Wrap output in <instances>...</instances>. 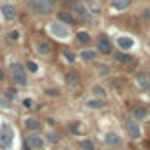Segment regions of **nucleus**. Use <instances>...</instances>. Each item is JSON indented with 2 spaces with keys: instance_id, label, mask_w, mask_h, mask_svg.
Returning <instances> with one entry per match:
<instances>
[{
  "instance_id": "29",
  "label": "nucleus",
  "mask_w": 150,
  "mask_h": 150,
  "mask_svg": "<svg viewBox=\"0 0 150 150\" xmlns=\"http://www.w3.org/2000/svg\"><path fill=\"white\" fill-rule=\"evenodd\" d=\"M23 64H25V67H27L28 74H39V72H41V64H39L37 60L28 58V60H25Z\"/></svg>"
},
{
  "instance_id": "18",
  "label": "nucleus",
  "mask_w": 150,
  "mask_h": 150,
  "mask_svg": "<svg viewBox=\"0 0 150 150\" xmlns=\"http://www.w3.org/2000/svg\"><path fill=\"white\" fill-rule=\"evenodd\" d=\"M64 83L69 87V88H78L81 85V76L78 71H67L64 72Z\"/></svg>"
},
{
  "instance_id": "10",
  "label": "nucleus",
  "mask_w": 150,
  "mask_h": 150,
  "mask_svg": "<svg viewBox=\"0 0 150 150\" xmlns=\"http://www.w3.org/2000/svg\"><path fill=\"white\" fill-rule=\"evenodd\" d=\"M21 127L27 132H42V129L46 125H44V118H41L35 113H28V115L21 117Z\"/></svg>"
},
{
  "instance_id": "21",
  "label": "nucleus",
  "mask_w": 150,
  "mask_h": 150,
  "mask_svg": "<svg viewBox=\"0 0 150 150\" xmlns=\"http://www.w3.org/2000/svg\"><path fill=\"white\" fill-rule=\"evenodd\" d=\"M90 96H92V97H99V99L108 101V97H110V90L106 88V85L96 81V83L90 85Z\"/></svg>"
},
{
  "instance_id": "7",
  "label": "nucleus",
  "mask_w": 150,
  "mask_h": 150,
  "mask_svg": "<svg viewBox=\"0 0 150 150\" xmlns=\"http://www.w3.org/2000/svg\"><path fill=\"white\" fill-rule=\"evenodd\" d=\"M103 145L110 150H122L125 146V134L117 129L106 131L103 134Z\"/></svg>"
},
{
  "instance_id": "40",
  "label": "nucleus",
  "mask_w": 150,
  "mask_h": 150,
  "mask_svg": "<svg viewBox=\"0 0 150 150\" xmlns=\"http://www.w3.org/2000/svg\"><path fill=\"white\" fill-rule=\"evenodd\" d=\"M122 150H125V148H122Z\"/></svg>"
},
{
  "instance_id": "25",
  "label": "nucleus",
  "mask_w": 150,
  "mask_h": 150,
  "mask_svg": "<svg viewBox=\"0 0 150 150\" xmlns=\"http://www.w3.org/2000/svg\"><path fill=\"white\" fill-rule=\"evenodd\" d=\"M65 129H67V132L71 134V136H81V122L80 120H67L65 122Z\"/></svg>"
},
{
  "instance_id": "16",
  "label": "nucleus",
  "mask_w": 150,
  "mask_h": 150,
  "mask_svg": "<svg viewBox=\"0 0 150 150\" xmlns=\"http://www.w3.org/2000/svg\"><path fill=\"white\" fill-rule=\"evenodd\" d=\"M78 57H80L81 62H85V64H96V62H99V57H101V55L97 53L96 48L87 46V48H81V50H80Z\"/></svg>"
},
{
  "instance_id": "9",
  "label": "nucleus",
  "mask_w": 150,
  "mask_h": 150,
  "mask_svg": "<svg viewBox=\"0 0 150 150\" xmlns=\"http://www.w3.org/2000/svg\"><path fill=\"white\" fill-rule=\"evenodd\" d=\"M48 146L42 132H27L23 138V150H44Z\"/></svg>"
},
{
  "instance_id": "30",
  "label": "nucleus",
  "mask_w": 150,
  "mask_h": 150,
  "mask_svg": "<svg viewBox=\"0 0 150 150\" xmlns=\"http://www.w3.org/2000/svg\"><path fill=\"white\" fill-rule=\"evenodd\" d=\"M0 110H4V111H11L13 110V103L4 96V92L0 94Z\"/></svg>"
},
{
  "instance_id": "26",
  "label": "nucleus",
  "mask_w": 150,
  "mask_h": 150,
  "mask_svg": "<svg viewBox=\"0 0 150 150\" xmlns=\"http://www.w3.org/2000/svg\"><path fill=\"white\" fill-rule=\"evenodd\" d=\"M42 94H44V97L46 99H60L62 96H64V90L60 88V87H55V85H51V87H46L44 90H42Z\"/></svg>"
},
{
  "instance_id": "5",
  "label": "nucleus",
  "mask_w": 150,
  "mask_h": 150,
  "mask_svg": "<svg viewBox=\"0 0 150 150\" xmlns=\"http://www.w3.org/2000/svg\"><path fill=\"white\" fill-rule=\"evenodd\" d=\"M16 141V129L11 122H0V150H13Z\"/></svg>"
},
{
  "instance_id": "35",
  "label": "nucleus",
  "mask_w": 150,
  "mask_h": 150,
  "mask_svg": "<svg viewBox=\"0 0 150 150\" xmlns=\"http://www.w3.org/2000/svg\"><path fill=\"white\" fill-rule=\"evenodd\" d=\"M141 18H143L145 21L150 23V6H145V7H143V11H141Z\"/></svg>"
},
{
  "instance_id": "12",
  "label": "nucleus",
  "mask_w": 150,
  "mask_h": 150,
  "mask_svg": "<svg viewBox=\"0 0 150 150\" xmlns=\"http://www.w3.org/2000/svg\"><path fill=\"white\" fill-rule=\"evenodd\" d=\"M55 20H58V21H62L64 25H67V27H76L78 23H80V20H78V16L74 14L72 11H69V9H58L57 13H55Z\"/></svg>"
},
{
  "instance_id": "14",
  "label": "nucleus",
  "mask_w": 150,
  "mask_h": 150,
  "mask_svg": "<svg viewBox=\"0 0 150 150\" xmlns=\"http://www.w3.org/2000/svg\"><path fill=\"white\" fill-rule=\"evenodd\" d=\"M111 58L117 65H124V67H132L138 62L134 53H125V51H115V55Z\"/></svg>"
},
{
  "instance_id": "4",
  "label": "nucleus",
  "mask_w": 150,
  "mask_h": 150,
  "mask_svg": "<svg viewBox=\"0 0 150 150\" xmlns=\"http://www.w3.org/2000/svg\"><path fill=\"white\" fill-rule=\"evenodd\" d=\"M58 0H27V7L35 16H50L57 13Z\"/></svg>"
},
{
  "instance_id": "27",
  "label": "nucleus",
  "mask_w": 150,
  "mask_h": 150,
  "mask_svg": "<svg viewBox=\"0 0 150 150\" xmlns=\"http://www.w3.org/2000/svg\"><path fill=\"white\" fill-rule=\"evenodd\" d=\"M134 83L138 85L139 90L150 92V80H148V74H136V76H134Z\"/></svg>"
},
{
  "instance_id": "36",
  "label": "nucleus",
  "mask_w": 150,
  "mask_h": 150,
  "mask_svg": "<svg viewBox=\"0 0 150 150\" xmlns=\"http://www.w3.org/2000/svg\"><path fill=\"white\" fill-rule=\"evenodd\" d=\"M4 81H6V69L0 64V83H4Z\"/></svg>"
},
{
  "instance_id": "15",
  "label": "nucleus",
  "mask_w": 150,
  "mask_h": 150,
  "mask_svg": "<svg viewBox=\"0 0 150 150\" xmlns=\"http://www.w3.org/2000/svg\"><path fill=\"white\" fill-rule=\"evenodd\" d=\"M94 71H96L97 78L108 80V78H111V74H113V65L108 64V62H96L94 64Z\"/></svg>"
},
{
  "instance_id": "11",
  "label": "nucleus",
  "mask_w": 150,
  "mask_h": 150,
  "mask_svg": "<svg viewBox=\"0 0 150 150\" xmlns=\"http://www.w3.org/2000/svg\"><path fill=\"white\" fill-rule=\"evenodd\" d=\"M113 42H115V48H117L118 51H125V53H131V51L138 46L136 39H134L132 35H127V34L117 35V37L113 39Z\"/></svg>"
},
{
  "instance_id": "6",
  "label": "nucleus",
  "mask_w": 150,
  "mask_h": 150,
  "mask_svg": "<svg viewBox=\"0 0 150 150\" xmlns=\"http://www.w3.org/2000/svg\"><path fill=\"white\" fill-rule=\"evenodd\" d=\"M32 51L35 53V57L46 60L53 55V44L44 35H34L32 37Z\"/></svg>"
},
{
  "instance_id": "34",
  "label": "nucleus",
  "mask_w": 150,
  "mask_h": 150,
  "mask_svg": "<svg viewBox=\"0 0 150 150\" xmlns=\"http://www.w3.org/2000/svg\"><path fill=\"white\" fill-rule=\"evenodd\" d=\"M44 125H46L48 129H57L58 124H57V118H55V117H46V118H44Z\"/></svg>"
},
{
  "instance_id": "41",
  "label": "nucleus",
  "mask_w": 150,
  "mask_h": 150,
  "mask_svg": "<svg viewBox=\"0 0 150 150\" xmlns=\"http://www.w3.org/2000/svg\"><path fill=\"white\" fill-rule=\"evenodd\" d=\"M148 94H150V92H148Z\"/></svg>"
},
{
  "instance_id": "24",
  "label": "nucleus",
  "mask_w": 150,
  "mask_h": 150,
  "mask_svg": "<svg viewBox=\"0 0 150 150\" xmlns=\"http://www.w3.org/2000/svg\"><path fill=\"white\" fill-rule=\"evenodd\" d=\"M132 4V0H110V7L115 13H125Z\"/></svg>"
},
{
  "instance_id": "3",
  "label": "nucleus",
  "mask_w": 150,
  "mask_h": 150,
  "mask_svg": "<svg viewBox=\"0 0 150 150\" xmlns=\"http://www.w3.org/2000/svg\"><path fill=\"white\" fill-rule=\"evenodd\" d=\"M120 124H122V131L125 134L127 139L131 141H141L143 139V127H141V122L134 120L131 115H125L120 118Z\"/></svg>"
},
{
  "instance_id": "22",
  "label": "nucleus",
  "mask_w": 150,
  "mask_h": 150,
  "mask_svg": "<svg viewBox=\"0 0 150 150\" xmlns=\"http://www.w3.org/2000/svg\"><path fill=\"white\" fill-rule=\"evenodd\" d=\"M76 148L80 150H97V141L92 136H81L76 139Z\"/></svg>"
},
{
  "instance_id": "33",
  "label": "nucleus",
  "mask_w": 150,
  "mask_h": 150,
  "mask_svg": "<svg viewBox=\"0 0 150 150\" xmlns=\"http://www.w3.org/2000/svg\"><path fill=\"white\" fill-rule=\"evenodd\" d=\"M4 96H6L11 103H14V101L18 99V92H16V88H6V90H4Z\"/></svg>"
},
{
  "instance_id": "19",
  "label": "nucleus",
  "mask_w": 150,
  "mask_h": 150,
  "mask_svg": "<svg viewBox=\"0 0 150 150\" xmlns=\"http://www.w3.org/2000/svg\"><path fill=\"white\" fill-rule=\"evenodd\" d=\"M94 39H96V37L92 35V32H88V30H85V28L74 32V42L80 44V46H83V48H87L88 44H92Z\"/></svg>"
},
{
  "instance_id": "28",
  "label": "nucleus",
  "mask_w": 150,
  "mask_h": 150,
  "mask_svg": "<svg viewBox=\"0 0 150 150\" xmlns=\"http://www.w3.org/2000/svg\"><path fill=\"white\" fill-rule=\"evenodd\" d=\"M4 37H6V42L7 44H18L21 41V30L20 28H11Z\"/></svg>"
},
{
  "instance_id": "8",
  "label": "nucleus",
  "mask_w": 150,
  "mask_h": 150,
  "mask_svg": "<svg viewBox=\"0 0 150 150\" xmlns=\"http://www.w3.org/2000/svg\"><path fill=\"white\" fill-rule=\"evenodd\" d=\"M96 50L101 57H113L115 55V42L110 39L108 34H97L96 35Z\"/></svg>"
},
{
  "instance_id": "23",
  "label": "nucleus",
  "mask_w": 150,
  "mask_h": 150,
  "mask_svg": "<svg viewBox=\"0 0 150 150\" xmlns=\"http://www.w3.org/2000/svg\"><path fill=\"white\" fill-rule=\"evenodd\" d=\"M85 108H87V110H94V111H101V110L108 108V101L99 99V97H92V96H90V97L85 101Z\"/></svg>"
},
{
  "instance_id": "20",
  "label": "nucleus",
  "mask_w": 150,
  "mask_h": 150,
  "mask_svg": "<svg viewBox=\"0 0 150 150\" xmlns=\"http://www.w3.org/2000/svg\"><path fill=\"white\" fill-rule=\"evenodd\" d=\"M129 115H131L134 120H138V122H146V120L150 118V111H148V108L139 106V104L132 106V108L129 110Z\"/></svg>"
},
{
  "instance_id": "13",
  "label": "nucleus",
  "mask_w": 150,
  "mask_h": 150,
  "mask_svg": "<svg viewBox=\"0 0 150 150\" xmlns=\"http://www.w3.org/2000/svg\"><path fill=\"white\" fill-rule=\"evenodd\" d=\"M0 14H2L4 21L13 23V21L18 20V14H20V13H18L16 4H13V2H4L2 6H0Z\"/></svg>"
},
{
  "instance_id": "31",
  "label": "nucleus",
  "mask_w": 150,
  "mask_h": 150,
  "mask_svg": "<svg viewBox=\"0 0 150 150\" xmlns=\"http://www.w3.org/2000/svg\"><path fill=\"white\" fill-rule=\"evenodd\" d=\"M21 106H23L25 110L32 111V110H35L37 103H35V99H32V97H25V99H21Z\"/></svg>"
},
{
  "instance_id": "1",
  "label": "nucleus",
  "mask_w": 150,
  "mask_h": 150,
  "mask_svg": "<svg viewBox=\"0 0 150 150\" xmlns=\"http://www.w3.org/2000/svg\"><path fill=\"white\" fill-rule=\"evenodd\" d=\"M7 76L11 80V83L14 85V88H27L30 87V74L25 67V64L21 60H9L7 62Z\"/></svg>"
},
{
  "instance_id": "32",
  "label": "nucleus",
  "mask_w": 150,
  "mask_h": 150,
  "mask_svg": "<svg viewBox=\"0 0 150 150\" xmlns=\"http://www.w3.org/2000/svg\"><path fill=\"white\" fill-rule=\"evenodd\" d=\"M62 57L67 60V64H74V62H76V55H74L71 50H62Z\"/></svg>"
},
{
  "instance_id": "38",
  "label": "nucleus",
  "mask_w": 150,
  "mask_h": 150,
  "mask_svg": "<svg viewBox=\"0 0 150 150\" xmlns=\"http://www.w3.org/2000/svg\"><path fill=\"white\" fill-rule=\"evenodd\" d=\"M97 2H99V4H104V2H108V0H97Z\"/></svg>"
},
{
  "instance_id": "17",
  "label": "nucleus",
  "mask_w": 150,
  "mask_h": 150,
  "mask_svg": "<svg viewBox=\"0 0 150 150\" xmlns=\"http://www.w3.org/2000/svg\"><path fill=\"white\" fill-rule=\"evenodd\" d=\"M42 134L46 138L48 146H51V148H60L62 146V136H60V132L57 129H46Z\"/></svg>"
},
{
  "instance_id": "2",
  "label": "nucleus",
  "mask_w": 150,
  "mask_h": 150,
  "mask_svg": "<svg viewBox=\"0 0 150 150\" xmlns=\"http://www.w3.org/2000/svg\"><path fill=\"white\" fill-rule=\"evenodd\" d=\"M44 30H46L48 37H51V39H55V41H58V42H72V41H74V32H72V28L67 27V25H64V23L58 21V20H50V21L46 23Z\"/></svg>"
},
{
  "instance_id": "37",
  "label": "nucleus",
  "mask_w": 150,
  "mask_h": 150,
  "mask_svg": "<svg viewBox=\"0 0 150 150\" xmlns=\"http://www.w3.org/2000/svg\"><path fill=\"white\" fill-rule=\"evenodd\" d=\"M58 150H78L76 146H72V145H62Z\"/></svg>"
},
{
  "instance_id": "39",
  "label": "nucleus",
  "mask_w": 150,
  "mask_h": 150,
  "mask_svg": "<svg viewBox=\"0 0 150 150\" xmlns=\"http://www.w3.org/2000/svg\"><path fill=\"white\" fill-rule=\"evenodd\" d=\"M148 80H150V71H148Z\"/></svg>"
}]
</instances>
